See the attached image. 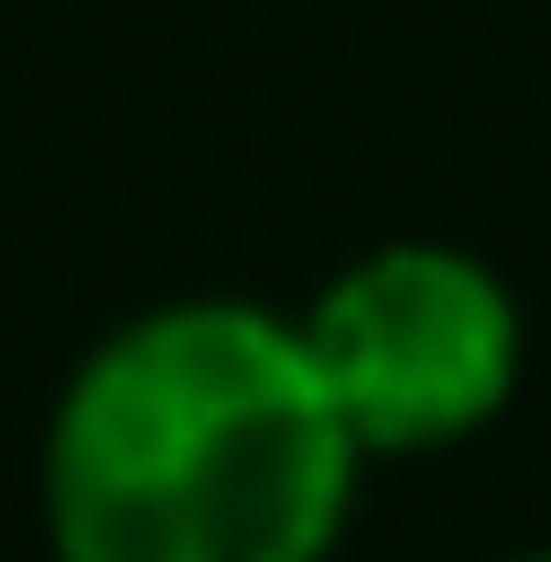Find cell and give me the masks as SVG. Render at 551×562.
Returning a JSON list of instances; mask_svg holds the SVG:
<instances>
[{"label":"cell","mask_w":551,"mask_h":562,"mask_svg":"<svg viewBox=\"0 0 551 562\" xmlns=\"http://www.w3.org/2000/svg\"><path fill=\"white\" fill-rule=\"evenodd\" d=\"M357 465L303 325L184 292L76 357L44 422V541L55 562H325Z\"/></svg>","instance_id":"cell-1"},{"label":"cell","mask_w":551,"mask_h":562,"mask_svg":"<svg viewBox=\"0 0 551 562\" xmlns=\"http://www.w3.org/2000/svg\"><path fill=\"white\" fill-rule=\"evenodd\" d=\"M292 325L325 368L357 454H443L519 401V292L476 249L379 238Z\"/></svg>","instance_id":"cell-2"},{"label":"cell","mask_w":551,"mask_h":562,"mask_svg":"<svg viewBox=\"0 0 551 562\" xmlns=\"http://www.w3.org/2000/svg\"><path fill=\"white\" fill-rule=\"evenodd\" d=\"M508 562H551V552H508Z\"/></svg>","instance_id":"cell-3"}]
</instances>
